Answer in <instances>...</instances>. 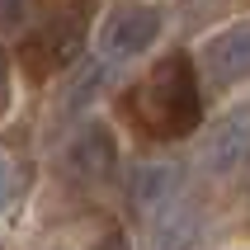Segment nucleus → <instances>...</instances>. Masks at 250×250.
Segmentation results:
<instances>
[{
	"mask_svg": "<svg viewBox=\"0 0 250 250\" xmlns=\"http://www.w3.org/2000/svg\"><path fill=\"white\" fill-rule=\"evenodd\" d=\"M127 113L132 123L156 142H180L203 123V95H198V71L189 62V52L161 57L146 76L137 81V90L127 95Z\"/></svg>",
	"mask_w": 250,
	"mask_h": 250,
	"instance_id": "obj_1",
	"label": "nucleus"
},
{
	"mask_svg": "<svg viewBox=\"0 0 250 250\" xmlns=\"http://www.w3.org/2000/svg\"><path fill=\"white\" fill-rule=\"evenodd\" d=\"M42 5H47V10H76V14H85L90 0H42Z\"/></svg>",
	"mask_w": 250,
	"mask_h": 250,
	"instance_id": "obj_10",
	"label": "nucleus"
},
{
	"mask_svg": "<svg viewBox=\"0 0 250 250\" xmlns=\"http://www.w3.org/2000/svg\"><path fill=\"white\" fill-rule=\"evenodd\" d=\"M19 10V0H0V14H14Z\"/></svg>",
	"mask_w": 250,
	"mask_h": 250,
	"instance_id": "obj_11",
	"label": "nucleus"
},
{
	"mask_svg": "<svg viewBox=\"0 0 250 250\" xmlns=\"http://www.w3.org/2000/svg\"><path fill=\"white\" fill-rule=\"evenodd\" d=\"M246 161H250V109H231L203 142V170L236 175Z\"/></svg>",
	"mask_w": 250,
	"mask_h": 250,
	"instance_id": "obj_5",
	"label": "nucleus"
},
{
	"mask_svg": "<svg viewBox=\"0 0 250 250\" xmlns=\"http://www.w3.org/2000/svg\"><path fill=\"white\" fill-rule=\"evenodd\" d=\"M161 10L146 0H113L104 19H99V52L109 62H132V57L151 52V42L161 38Z\"/></svg>",
	"mask_w": 250,
	"mask_h": 250,
	"instance_id": "obj_3",
	"label": "nucleus"
},
{
	"mask_svg": "<svg viewBox=\"0 0 250 250\" xmlns=\"http://www.w3.org/2000/svg\"><path fill=\"white\" fill-rule=\"evenodd\" d=\"M127 194H132V203H137L142 212H161L170 198L180 194V175H175V166H161V161H156V166H137Z\"/></svg>",
	"mask_w": 250,
	"mask_h": 250,
	"instance_id": "obj_7",
	"label": "nucleus"
},
{
	"mask_svg": "<svg viewBox=\"0 0 250 250\" xmlns=\"http://www.w3.org/2000/svg\"><path fill=\"white\" fill-rule=\"evenodd\" d=\"M14 198V161L5 151H0V212H5V203Z\"/></svg>",
	"mask_w": 250,
	"mask_h": 250,
	"instance_id": "obj_9",
	"label": "nucleus"
},
{
	"mask_svg": "<svg viewBox=\"0 0 250 250\" xmlns=\"http://www.w3.org/2000/svg\"><path fill=\"white\" fill-rule=\"evenodd\" d=\"M85 47V14L76 10H47L42 24H33L19 42V66L33 81H47L57 71H66Z\"/></svg>",
	"mask_w": 250,
	"mask_h": 250,
	"instance_id": "obj_2",
	"label": "nucleus"
},
{
	"mask_svg": "<svg viewBox=\"0 0 250 250\" xmlns=\"http://www.w3.org/2000/svg\"><path fill=\"white\" fill-rule=\"evenodd\" d=\"M66 166H71V175H81L85 184L109 180L113 166H118V142H113V132L104 123H85L81 132L71 137V146H66Z\"/></svg>",
	"mask_w": 250,
	"mask_h": 250,
	"instance_id": "obj_6",
	"label": "nucleus"
},
{
	"mask_svg": "<svg viewBox=\"0 0 250 250\" xmlns=\"http://www.w3.org/2000/svg\"><path fill=\"white\" fill-rule=\"evenodd\" d=\"M10 99H14V81H10V57L0 47V118L10 113Z\"/></svg>",
	"mask_w": 250,
	"mask_h": 250,
	"instance_id": "obj_8",
	"label": "nucleus"
},
{
	"mask_svg": "<svg viewBox=\"0 0 250 250\" xmlns=\"http://www.w3.org/2000/svg\"><path fill=\"white\" fill-rule=\"evenodd\" d=\"M198 66L217 90L246 85L250 81V19H236V24L208 33L198 47Z\"/></svg>",
	"mask_w": 250,
	"mask_h": 250,
	"instance_id": "obj_4",
	"label": "nucleus"
}]
</instances>
